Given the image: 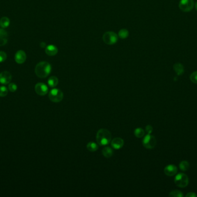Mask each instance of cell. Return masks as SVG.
Segmentation results:
<instances>
[{
  "mask_svg": "<svg viewBox=\"0 0 197 197\" xmlns=\"http://www.w3.org/2000/svg\"><path fill=\"white\" fill-rule=\"evenodd\" d=\"M52 71V66L47 61H41L35 67V74L40 78H45Z\"/></svg>",
  "mask_w": 197,
  "mask_h": 197,
  "instance_id": "cell-1",
  "label": "cell"
},
{
  "mask_svg": "<svg viewBox=\"0 0 197 197\" xmlns=\"http://www.w3.org/2000/svg\"><path fill=\"white\" fill-rule=\"evenodd\" d=\"M111 133L107 129H100L97 133L96 140L100 146H106L109 145L111 141Z\"/></svg>",
  "mask_w": 197,
  "mask_h": 197,
  "instance_id": "cell-2",
  "label": "cell"
},
{
  "mask_svg": "<svg viewBox=\"0 0 197 197\" xmlns=\"http://www.w3.org/2000/svg\"><path fill=\"white\" fill-rule=\"evenodd\" d=\"M175 183L176 185L181 188L185 187L189 185V180L188 176L185 174L180 173L176 175L175 179Z\"/></svg>",
  "mask_w": 197,
  "mask_h": 197,
  "instance_id": "cell-3",
  "label": "cell"
},
{
  "mask_svg": "<svg viewBox=\"0 0 197 197\" xmlns=\"http://www.w3.org/2000/svg\"><path fill=\"white\" fill-rule=\"evenodd\" d=\"M118 40V35L112 31H108L105 33L103 35V40L105 43L112 45L116 43Z\"/></svg>",
  "mask_w": 197,
  "mask_h": 197,
  "instance_id": "cell-4",
  "label": "cell"
},
{
  "mask_svg": "<svg viewBox=\"0 0 197 197\" xmlns=\"http://www.w3.org/2000/svg\"><path fill=\"white\" fill-rule=\"evenodd\" d=\"M49 99L54 102H59L62 101L64 94L58 88H53L48 94Z\"/></svg>",
  "mask_w": 197,
  "mask_h": 197,
  "instance_id": "cell-5",
  "label": "cell"
},
{
  "mask_svg": "<svg viewBox=\"0 0 197 197\" xmlns=\"http://www.w3.org/2000/svg\"><path fill=\"white\" fill-rule=\"evenodd\" d=\"M142 144L145 148L152 149L154 148L156 145V139L154 136L151 134H147L143 139Z\"/></svg>",
  "mask_w": 197,
  "mask_h": 197,
  "instance_id": "cell-6",
  "label": "cell"
},
{
  "mask_svg": "<svg viewBox=\"0 0 197 197\" xmlns=\"http://www.w3.org/2000/svg\"><path fill=\"white\" fill-rule=\"evenodd\" d=\"M194 5L193 0H180L179 7L183 12H190Z\"/></svg>",
  "mask_w": 197,
  "mask_h": 197,
  "instance_id": "cell-7",
  "label": "cell"
},
{
  "mask_svg": "<svg viewBox=\"0 0 197 197\" xmlns=\"http://www.w3.org/2000/svg\"><path fill=\"white\" fill-rule=\"evenodd\" d=\"M35 92L38 95L43 96L48 93V88L47 86L46 85L43 83H38L35 85Z\"/></svg>",
  "mask_w": 197,
  "mask_h": 197,
  "instance_id": "cell-8",
  "label": "cell"
},
{
  "mask_svg": "<svg viewBox=\"0 0 197 197\" xmlns=\"http://www.w3.org/2000/svg\"><path fill=\"white\" fill-rule=\"evenodd\" d=\"M12 80V75L8 71H3L0 74V83L3 85L9 84Z\"/></svg>",
  "mask_w": 197,
  "mask_h": 197,
  "instance_id": "cell-9",
  "label": "cell"
},
{
  "mask_svg": "<svg viewBox=\"0 0 197 197\" xmlns=\"http://www.w3.org/2000/svg\"><path fill=\"white\" fill-rule=\"evenodd\" d=\"M27 59L26 53L23 50H18L15 56V60L18 64L24 63Z\"/></svg>",
  "mask_w": 197,
  "mask_h": 197,
  "instance_id": "cell-10",
  "label": "cell"
},
{
  "mask_svg": "<svg viewBox=\"0 0 197 197\" xmlns=\"http://www.w3.org/2000/svg\"><path fill=\"white\" fill-rule=\"evenodd\" d=\"M111 145L114 149L118 150V149H121L123 146L124 140L121 138H119V137L115 138L111 140Z\"/></svg>",
  "mask_w": 197,
  "mask_h": 197,
  "instance_id": "cell-11",
  "label": "cell"
},
{
  "mask_svg": "<svg viewBox=\"0 0 197 197\" xmlns=\"http://www.w3.org/2000/svg\"><path fill=\"white\" fill-rule=\"evenodd\" d=\"M164 171L166 175L169 176H172L177 173L178 168L173 164H170L165 167Z\"/></svg>",
  "mask_w": 197,
  "mask_h": 197,
  "instance_id": "cell-12",
  "label": "cell"
},
{
  "mask_svg": "<svg viewBox=\"0 0 197 197\" xmlns=\"http://www.w3.org/2000/svg\"><path fill=\"white\" fill-rule=\"evenodd\" d=\"M8 40V34L4 29H0V47L6 45Z\"/></svg>",
  "mask_w": 197,
  "mask_h": 197,
  "instance_id": "cell-13",
  "label": "cell"
},
{
  "mask_svg": "<svg viewBox=\"0 0 197 197\" xmlns=\"http://www.w3.org/2000/svg\"><path fill=\"white\" fill-rule=\"evenodd\" d=\"M58 48L53 45H49L46 47L45 52L49 56H55L58 53Z\"/></svg>",
  "mask_w": 197,
  "mask_h": 197,
  "instance_id": "cell-14",
  "label": "cell"
},
{
  "mask_svg": "<svg viewBox=\"0 0 197 197\" xmlns=\"http://www.w3.org/2000/svg\"><path fill=\"white\" fill-rule=\"evenodd\" d=\"M174 70L178 75H182L184 72L185 68L183 65L180 63H176L174 65Z\"/></svg>",
  "mask_w": 197,
  "mask_h": 197,
  "instance_id": "cell-15",
  "label": "cell"
},
{
  "mask_svg": "<svg viewBox=\"0 0 197 197\" xmlns=\"http://www.w3.org/2000/svg\"><path fill=\"white\" fill-rule=\"evenodd\" d=\"M103 155L106 158H110L113 155V150L110 147L105 146L103 148L102 150Z\"/></svg>",
  "mask_w": 197,
  "mask_h": 197,
  "instance_id": "cell-16",
  "label": "cell"
},
{
  "mask_svg": "<svg viewBox=\"0 0 197 197\" xmlns=\"http://www.w3.org/2000/svg\"><path fill=\"white\" fill-rule=\"evenodd\" d=\"M10 24V20L7 17H3L0 19V27L2 29H5Z\"/></svg>",
  "mask_w": 197,
  "mask_h": 197,
  "instance_id": "cell-17",
  "label": "cell"
},
{
  "mask_svg": "<svg viewBox=\"0 0 197 197\" xmlns=\"http://www.w3.org/2000/svg\"><path fill=\"white\" fill-rule=\"evenodd\" d=\"M47 82H48V85L50 87H55L58 84V79L56 76H52L50 78H49Z\"/></svg>",
  "mask_w": 197,
  "mask_h": 197,
  "instance_id": "cell-18",
  "label": "cell"
},
{
  "mask_svg": "<svg viewBox=\"0 0 197 197\" xmlns=\"http://www.w3.org/2000/svg\"><path fill=\"white\" fill-rule=\"evenodd\" d=\"M87 149L90 151H92V152H93V151H96L98 149V146L94 143V142H89L88 144H87Z\"/></svg>",
  "mask_w": 197,
  "mask_h": 197,
  "instance_id": "cell-19",
  "label": "cell"
},
{
  "mask_svg": "<svg viewBox=\"0 0 197 197\" xmlns=\"http://www.w3.org/2000/svg\"><path fill=\"white\" fill-rule=\"evenodd\" d=\"M129 35V33L128 29H120L118 33L119 37L123 40L127 38Z\"/></svg>",
  "mask_w": 197,
  "mask_h": 197,
  "instance_id": "cell-20",
  "label": "cell"
},
{
  "mask_svg": "<svg viewBox=\"0 0 197 197\" xmlns=\"http://www.w3.org/2000/svg\"><path fill=\"white\" fill-rule=\"evenodd\" d=\"M134 135L137 138H142L145 135V131L141 128H137L134 130Z\"/></svg>",
  "mask_w": 197,
  "mask_h": 197,
  "instance_id": "cell-21",
  "label": "cell"
},
{
  "mask_svg": "<svg viewBox=\"0 0 197 197\" xmlns=\"http://www.w3.org/2000/svg\"><path fill=\"white\" fill-rule=\"evenodd\" d=\"M190 167L189 163L186 161H181L179 164V168L181 171H187Z\"/></svg>",
  "mask_w": 197,
  "mask_h": 197,
  "instance_id": "cell-22",
  "label": "cell"
},
{
  "mask_svg": "<svg viewBox=\"0 0 197 197\" xmlns=\"http://www.w3.org/2000/svg\"><path fill=\"white\" fill-rule=\"evenodd\" d=\"M169 196L172 197H183V194L179 190H174L169 193Z\"/></svg>",
  "mask_w": 197,
  "mask_h": 197,
  "instance_id": "cell-23",
  "label": "cell"
},
{
  "mask_svg": "<svg viewBox=\"0 0 197 197\" xmlns=\"http://www.w3.org/2000/svg\"><path fill=\"white\" fill-rule=\"evenodd\" d=\"M8 93V88L5 86H0V97H4L7 95Z\"/></svg>",
  "mask_w": 197,
  "mask_h": 197,
  "instance_id": "cell-24",
  "label": "cell"
},
{
  "mask_svg": "<svg viewBox=\"0 0 197 197\" xmlns=\"http://www.w3.org/2000/svg\"><path fill=\"white\" fill-rule=\"evenodd\" d=\"M8 89L11 92H15L18 89V87H17V85L15 83H11L9 84Z\"/></svg>",
  "mask_w": 197,
  "mask_h": 197,
  "instance_id": "cell-25",
  "label": "cell"
},
{
  "mask_svg": "<svg viewBox=\"0 0 197 197\" xmlns=\"http://www.w3.org/2000/svg\"><path fill=\"white\" fill-rule=\"evenodd\" d=\"M190 78L192 83L197 84V71H195V72H192L190 75Z\"/></svg>",
  "mask_w": 197,
  "mask_h": 197,
  "instance_id": "cell-26",
  "label": "cell"
},
{
  "mask_svg": "<svg viewBox=\"0 0 197 197\" xmlns=\"http://www.w3.org/2000/svg\"><path fill=\"white\" fill-rule=\"evenodd\" d=\"M7 55L6 53L3 51H0V63H2L6 60Z\"/></svg>",
  "mask_w": 197,
  "mask_h": 197,
  "instance_id": "cell-27",
  "label": "cell"
},
{
  "mask_svg": "<svg viewBox=\"0 0 197 197\" xmlns=\"http://www.w3.org/2000/svg\"><path fill=\"white\" fill-rule=\"evenodd\" d=\"M153 130V127H152V126H151V125H148L145 128V131L148 133V134H151L152 133Z\"/></svg>",
  "mask_w": 197,
  "mask_h": 197,
  "instance_id": "cell-28",
  "label": "cell"
},
{
  "mask_svg": "<svg viewBox=\"0 0 197 197\" xmlns=\"http://www.w3.org/2000/svg\"><path fill=\"white\" fill-rule=\"evenodd\" d=\"M197 196V194L195 192H190L188 193L185 195L186 197H196Z\"/></svg>",
  "mask_w": 197,
  "mask_h": 197,
  "instance_id": "cell-29",
  "label": "cell"
},
{
  "mask_svg": "<svg viewBox=\"0 0 197 197\" xmlns=\"http://www.w3.org/2000/svg\"><path fill=\"white\" fill-rule=\"evenodd\" d=\"M45 46H46V43L45 42H41V47H44Z\"/></svg>",
  "mask_w": 197,
  "mask_h": 197,
  "instance_id": "cell-30",
  "label": "cell"
},
{
  "mask_svg": "<svg viewBox=\"0 0 197 197\" xmlns=\"http://www.w3.org/2000/svg\"><path fill=\"white\" fill-rule=\"evenodd\" d=\"M195 9H196V10L197 11V2H196V4H195Z\"/></svg>",
  "mask_w": 197,
  "mask_h": 197,
  "instance_id": "cell-31",
  "label": "cell"
}]
</instances>
